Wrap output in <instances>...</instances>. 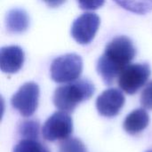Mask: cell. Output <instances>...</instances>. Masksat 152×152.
Masks as SVG:
<instances>
[{
  "instance_id": "cell-1",
  "label": "cell",
  "mask_w": 152,
  "mask_h": 152,
  "mask_svg": "<svg viewBox=\"0 0 152 152\" xmlns=\"http://www.w3.org/2000/svg\"><path fill=\"white\" fill-rule=\"evenodd\" d=\"M136 54L132 40L125 36L112 39L97 61V72L107 86H111Z\"/></svg>"
},
{
  "instance_id": "cell-2",
  "label": "cell",
  "mask_w": 152,
  "mask_h": 152,
  "mask_svg": "<svg viewBox=\"0 0 152 152\" xmlns=\"http://www.w3.org/2000/svg\"><path fill=\"white\" fill-rule=\"evenodd\" d=\"M94 86L88 79H79L59 86L53 94V104L60 110L72 112L81 102L94 94Z\"/></svg>"
},
{
  "instance_id": "cell-3",
  "label": "cell",
  "mask_w": 152,
  "mask_h": 152,
  "mask_svg": "<svg viewBox=\"0 0 152 152\" xmlns=\"http://www.w3.org/2000/svg\"><path fill=\"white\" fill-rule=\"evenodd\" d=\"M82 70V59L76 53H68L54 59L50 68L52 79L60 84L76 81Z\"/></svg>"
},
{
  "instance_id": "cell-4",
  "label": "cell",
  "mask_w": 152,
  "mask_h": 152,
  "mask_svg": "<svg viewBox=\"0 0 152 152\" xmlns=\"http://www.w3.org/2000/svg\"><path fill=\"white\" fill-rule=\"evenodd\" d=\"M151 74V67L147 63L130 64L119 75L118 86L125 93L134 94L146 84Z\"/></svg>"
},
{
  "instance_id": "cell-5",
  "label": "cell",
  "mask_w": 152,
  "mask_h": 152,
  "mask_svg": "<svg viewBox=\"0 0 152 152\" xmlns=\"http://www.w3.org/2000/svg\"><path fill=\"white\" fill-rule=\"evenodd\" d=\"M73 132V121L68 112L57 111L45 122L42 128V134L45 140L55 142L65 140Z\"/></svg>"
},
{
  "instance_id": "cell-6",
  "label": "cell",
  "mask_w": 152,
  "mask_h": 152,
  "mask_svg": "<svg viewBox=\"0 0 152 152\" xmlns=\"http://www.w3.org/2000/svg\"><path fill=\"white\" fill-rule=\"evenodd\" d=\"M39 87L34 82L22 85L11 99L12 106L23 117L32 116L38 106Z\"/></svg>"
},
{
  "instance_id": "cell-7",
  "label": "cell",
  "mask_w": 152,
  "mask_h": 152,
  "mask_svg": "<svg viewBox=\"0 0 152 152\" xmlns=\"http://www.w3.org/2000/svg\"><path fill=\"white\" fill-rule=\"evenodd\" d=\"M99 26L100 18L96 13L85 12L74 20L71 36L78 44L87 45L94 39Z\"/></svg>"
},
{
  "instance_id": "cell-8",
  "label": "cell",
  "mask_w": 152,
  "mask_h": 152,
  "mask_svg": "<svg viewBox=\"0 0 152 152\" xmlns=\"http://www.w3.org/2000/svg\"><path fill=\"white\" fill-rule=\"evenodd\" d=\"M125 96L117 88L105 90L96 100V108L100 115L107 118L117 116L125 105Z\"/></svg>"
},
{
  "instance_id": "cell-9",
  "label": "cell",
  "mask_w": 152,
  "mask_h": 152,
  "mask_svg": "<svg viewBox=\"0 0 152 152\" xmlns=\"http://www.w3.org/2000/svg\"><path fill=\"white\" fill-rule=\"evenodd\" d=\"M24 62L23 50L17 45L4 46L0 51V68L4 73L18 72Z\"/></svg>"
},
{
  "instance_id": "cell-10",
  "label": "cell",
  "mask_w": 152,
  "mask_h": 152,
  "mask_svg": "<svg viewBox=\"0 0 152 152\" xmlns=\"http://www.w3.org/2000/svg\"><path fill=\"white\" fill-rule=\"evenodd\" d=\"M150 123V117L144 109H137L129 113L124 121V129L129 134L142 132Z\"/></svg>"
},
{
  "instance_id": "cell-11",
  "label": "cell",
  "mask_w": 152,
  "mask_h": 152,
  "mask_svg": "<svg viewBox=\"0 0 152 152\" xmlns=\"http://www.w3.org/2000/svg\"><path fill=\"white\" fill-rule=\"evenodd\" d=\"M5 23L6 28L10 32L21 33L28 28L29 25V19L28 13L23 9L15 8L9 11L7 13Z\"/></svg>"
},
{
  "instance_id": "cell-12",
  "label": "cell",
  "mask_w": 152,
  "mask_h": 152,
  "mask_svg": "<svg viewBox=\"0 0 152 152\" xmlns=\"http://www.w3.org/2000/svg\"><path fill=\"white\" fill-rule=\"evenodd\" d=\"M122 8L138 14L152 12V0H114Z\"/></svg>"
},
{
  "instance_id": "cell-13",
  "label": "cell",
  "mask_w": 152,
  "mask_h": 152,
  "mask_svg": "<svg viewBox=\"0 0 152 152\" xmlns=\"http://www.w3.org/2000/svg\"><path fill=\"white\" fill-rule=\"evenodd\" d=\"M13 152H50L37 139H23L13 149Z\"/></svg>"
},
{
  "instance_id": "cell-14",
  "label": "cell",
  "mask_w": 152,
  "mask_h": 152,
  "mask_svg": "<svg viewBox=\"0 0 152 152\" xmlns=\"http://www.w3.org/2000/svg\"><path fill=\"white\" fill-rule=\"evenodd\" d=\"M19 133L24 139H37L39 124L34 120L24 121L20 126Z\"/></svg>"
},
{
  "instance_id": "cell-15",
  "label": "cell",
  "mask_w": 152,
  "mask_h": 152,
  "mask_svg": "<svg viewBox=\"0 0 152 152\" xmlns=\"http://www.w3.org/2000/svg\"><path fill=\"white\" fill-rule=\"evenodd\" d=\"M59 152H87L85 144L77 138L69 137L60 144Z\"/></svg>"
},
{
  "instance_id": "cell-16",
  "label": "cell",
  "mask_w": 152,
  "mask_h": 152,
  "mask_svg": "<svg viewBox=\"0 0 152 152\" xmlns=\"http://www.w3.org/2000/svg\"><path fill=\"white\" fill-rule=\"evenodd\" d=\"M141 103L145 109L152 110V81L149 82L142 90L141 94Z\"/></svg>"
},
{
  "instance_id": "cell-17",
  "label": "cell",
  "mask_w": 152,
  "mask_h": 152,
  "mask_svg": "<svg viewBox=\"0 0 152 152\" xmlns=\"http://www.w3.org/2000/svg\"><path fill=\"white\" fill-rule=\"evenodd\" d=\"M105 0H77V3L83 10H96L103 5Z\"/></svg>"
},
{
  "instance_id": "cell-18",
  "label": "cell",
  "mask_w": 152,
  "mask_h": 152,
  "mask_svg": "<svg viewBox=\"0 0 152 152\" xmlns=\"http://www.w3.org/2000/svg\"><path fill=\"white\" fill-rule=\"evenodd\" d=\"M50 7H58L61 5L66 0H43Z\"/></svg>"
},
{
  "instance_id": "cell-19",
  "label": "cell",
  "mask_w": 152,
  "mask_h": 152,
  "mask_svg": "<svg viewBox=\"0 0 152 152\" xmlns=\"http://www.w3.org/2000/svg\"><path fill=\"white\" fill-rule=\"evenodd\" d=\"M146 152H152V150H151V151H147Z\"/></svg>"
}]
</instances>
